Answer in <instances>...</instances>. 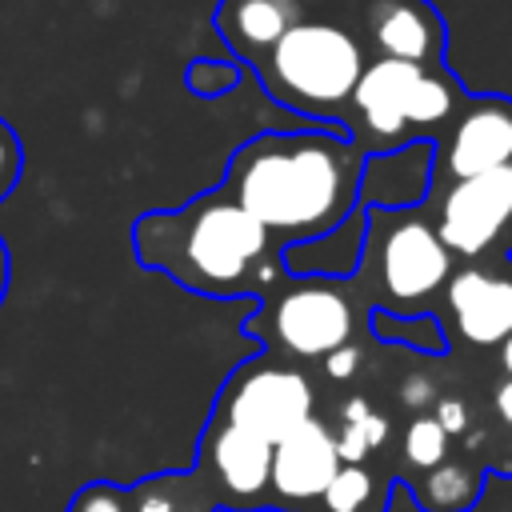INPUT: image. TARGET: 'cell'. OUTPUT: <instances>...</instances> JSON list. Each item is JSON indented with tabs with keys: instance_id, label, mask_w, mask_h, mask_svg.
Returning a JSON list of instances; mask_svg holds the SVG:
<instances>
[{
	"instance_id": "1",
	"label": "cell",
	"mask_w": 512,
	"mask_h": 512,
	"mask_svg": "<svg viewBox=\"0 0 512 512\" xmlns=\"http://www.w3.org/2000/svg\"><path fill=\"white\" fill-rule=\"evenodd\" d=\"M364 152L344 128L260 132L240 144L220 188L284 248L316 240L360 208Z\"/></svg>"
},
{
	"instance_id": "2",
	"label": "cell",
	"mask_w": 512,
	"mask_h": 512,
	"mask_svg": "<svg viewBox=\"0 0 512 512\" xmlns=\"http://www.w3.org/2000/svg\"><path fill=\"white\" fill-rule=\"evenodd\" d=\"M132 252L188 292L236 300L284 280L280 244L216 184L184 208L144 212L132 224Z\"/></svg>"
},
{
	"instance_id": "3",
	"label": "cell",
	"mask_w": 512,
	"mask_h": 512,
	"mask_svg": "<svg viewBox=\"0 0 512 512\" xmlns=\"http://www.w3.org/2000/svg\"><path fill=\"white\" fill-rule=\"evenodd\" d=\"M364 64V48L344 24L300 20L252 64V72L280 108L328 128H344V112Z\"/></svg>"
},
{
	"instance_id": "4",
	"label": "cell",
	"mask_w": 512,
	"mask_h": 512,
	"mask_svg": "<svg viewBox=\"0 0 512 512\" xmlns=\"http://www.w3.org/2000/svg\"><path fill=\"white\" fill-rule=\"evenodd\" d=\"M460 100L464 96L444 64L420 68L376 56L356 80V92L344 112V132L364 156L400 148L408 140H440Z\"/></svg>"
},
{
	"instance_id": "5",
	"label": "cell",
	"mask_w": 512,
	"mask_h": 512,
	"mask_svg": "<svg viewBox=\"0 0 512 512\" xmlns=\"http://www.w3.org/2000/svg\"><path fill=\"white\" fill-rule=\"evenodd\" d=\"M360 272L376 280V308L396 316L428 312L436 292H444L452 276V252L440 244L432 220L420 208L408 212H368V240L360 256Z\"/></svg>"
},
{
	"instance_id": "6",
	"label": "cell",
	"mask_w": 512,
	"mask_h": 512,
	"mask_svg": "<svg viewBox=\"0 0 512 512\" xmlns=\"http://www.w3.org/2000/svg\"><path fill=\"white\" fill-rule=\"evenodd\" d=\"M244 332L296 360H324L328 352L352 344L356 308L336 280L304 276L284 292L260 300V308H252V316L244 320Z\"/></svg>"
},
{
	"instance_id": "7",
	"label": "cell",
	"mask_w": 512,
	"mask_h": 512,
	"mask_svg": "<svg viewBox=\"0 0 512 512\" xmlns=\"http://www.w3.org/2000/svg\"><path fill=\"white\" fill-rule=\"evenodd\" d=\"M312 408H316V392H312L308 376L280 364V360L260 356V360L240 364L228 376L212 420L236 424V428L260 436V440L276 444L292 428L312 420Z\"/></svg>"
},
{
	"instance_id": "8",
	"label": "cell",
	"mask_w": 512,
	"mask_h": 512,
	"mask_svg": "<svg viewBox=\"0 0 512 512\" xmlns=\"http://www.w3.org/2000/svg\"><path fill=\"white\" fill-rule=\"evenodd\" d=\"M432 204V228L452 256H484L512 228V164L444 184Z\"/></svg>"
},
{
	"instance_id": "9",
	"label": "cell",
	"mask_w": 512,
	"mask_h": 512,
	"mask_svg": "<svg viewBox=\"0 0 512 512\" xmlns=\"http://www.w3.org/2000/svg\"><path fill=\"white\" fill-rule=\"evenodd\" d=\"M512 164V100L464 96L436 140V180L452 184Z\"/></svg>"
},
{
	"instance_id": "10",
	"label": "cell",
	"mask_w": 512,
	"mask_h": 512,
	"mask_svg": "<svg viewBox=\"0 0 512 512\" xmlns=\"http://www.w3.org/2000/svg\"><path fill=\"white\" fill-rule=\"evenodd\" d=\"M432 184H436V140H408L388 152H368L360 164V208L364 212L424 208Z\"/></svg>"
},
{
	"instance_id": "11",
	"label": "cell",
	"mask_w": 512,
	"mask_h": 512,
	"mask_svg": "<svg viewBox=\"0 0 512 512\" xmlns=\"http://www.w3.org/2000/svg\"><path fill=\"white\" fill-rule=\"evenodd\" d=\"M368 40L384 60L440 68L448 32L440 8L428 0H372Z\"/></svg>"
},
{
	"instance_id": "12",
	"label": "cell",
	"mask_w": 512,
	"mask_h": 512,
	"mask_svg": "<svg viewBox=\"0 0 512 512\" xmlns=\"http://www.w3.org/2000/svg\"><path fill=\"white\" fill-rule=\"evenodd\" d=\"M444 304L468 344L488 348L512 336V276H496L484 268L452 272L444 284Z\"/></svg>"
},
{
	"instance_id": "13",
	"label": "cell",
	"mask_w": 512,
	"mask_h": 512,
	"mask_svg": "<svg viewBox=\"0 0 512 512\" xmlns=\"http://www.w3.org/2000/svg\"><path fill=\"white\" fill-rule=\"evenodd\" d=\"M336 472H340L336 436L316 416L272 444V476H268V484L284 500H320Z\"/></svg>"
},
{
	"instance_id": "14",
	"label": "cell",
	"mask_w": 512,
	"mask_h": 512,
	"mask_svg": "<svg viewBox=\"0 0 512 512\" xmlns=\"http://www.w3.org/2000/svg\"><path fill=\"white\" fill-rule=\"evenodd\" d=\"M204 460L212 464L220 488L240 500V508H252L260 504V496L268 492V476H272V444L236 428V424H224V420H212L208 436H204Z\"/></svg>"
},
{
	"instance_id": "15",
	"label": "cell",
	"mask_w": 512,
	"mask_h": 512,
	"mask_svg": "<svg viewBox=\"0 0 512 512\" xmlns=\"http://www.w3.org/2000/svg\"><path fill=\"white\" fill-rule=\"evenodd\" d=\"M304 20V0H220L212 28L240 64H256L288 28Z\"/></svg>"
},
{
	"instance_id": "16",
	"label": "cell",
	"mask_w": 512,
	"mask_h": 512,
	"mask_svg": "<svg viewBox=\"0 0 512 512\" xmlns=\"http://www.w3.org/2000/svg\"><path fill=\"white\" fill-rule=\"evenodd\" d=\"M364 240H368V212L356 208L344 224H336L332 232L316 236V240H300V244H284L280 248V264L284 276L292 280H352L360 272V256H364Z\"/></svg>"
},
{
	"instance_id": "17",
	"label": "cell",
	"mask_w": 512,
	"mask_h": 512,
	"mask_svg": "<svg viewBox=\"0 0 512 512\" xmlns=\"http://www.w3.org/2000/svg\"><path fill=\"white\" fill-rule=\"evenodd\" d=\"M480 484H484V472L476 464L440 460L436 468L424 472V480L416 488V500H420L424 512H468L480 496Z\"/></svg>"
},
{
	"instance_id": "18",
	"label": "cell",
	"mask_w": 512,
	"mask_h": 512,
	"mask_svg": "<svg viewBox=\"0 0 512 512\" xmlns=\"http://www.w3.org/2000/svg\"><path fill=\"white\" fill-rule=\"evenodd\" d=\"M368 324H372V336L384 340V344H404V348L424 352V356H444L448 352V332L432 312L396 316L388 308H372Z\"/></svg>"
},
{
	"instance_id": "19",
	"label": "cell",
	"mask_w": 512,
	"mask_h": 512,
	"mask_svg": "<svg viewBox=\"0 0 512 512\" xmlns=\"http://www.w3.org/2000/svg\"><path fill=\"white\" fill-rule=\"evenodd\" d=\"M404 456H408V464H416L424 472L436 468L440 460H448V432L432 416H416L404 432Z\"/></svg>"
},
{
	"instance_id": "20",
	"label": "cell",
	"mask_w": 512,
	"mask_h": 512,
	"mask_svg": "<svg viewBox=\"0 0 512 512\" xmlns=\"http://www.w3.org/2000/svg\"><path fill=\"white\" fill-rule=\"evenodd\" d=\"M368 492H372V476L360 464H340V472L332 476L320 500L328 504V512H360L368 504Z\"/></svg>"
},
{
	"instance_id": "21",
	"label": "cell",
	"mask_w": 512,
	"mask_h": 512,
	"mask_svg": "<svg viewBox=\"0 0 512 512\" xmlns=\"http://www.w3.org/2000/svg\"><path fill=\"white\" fill-rule=\"evenodd\" d=\"M184 84L196 96H224V92H232L240 84V68L228 64V60H204L200 56V60H192L184 68Z\"/></svg>"
},
{
	"instance_id": "22",
	"label": "cell",
	"mask_w": 512,
	"mask_h": 512,
	"mask_svg": "<svg viewBox=\"0 0 512 512\" xmlns=\"http://www.w3.org/2000/svg\"><path fill=\"white\" fill-rule=\"evenodd\" d=\"M20 172H24V144H20L16 128L8 120H0V204L20 184Z\"/></svg>"
},
{
	"instance_id": "23",
	"label": "cell",
	"mask_w": 512,
	"mask_h": 512,
	"mask_svg": "<svg viewBox=\"0 0 512 512\" xmlns=\"http://www.w3.org/2000/svg\"><path fill=\"white\" fill-rule=\"evenodd\" d=\"M72 512H124V492L112 488V484H88L76 496Z\"/></svg>"
},
{
	"instance_id": "24",
	"label": "cell",
	"mask_w": 512,
	"mask_h": 512,
	"mask_svg": "<svg viewBox=\"0 0 512 512\" xmlns=\"http://www.w3.org/2000/svg\"><path fill=\"white\" fill-rule=\"evenodd\" d=\"M428 416H432L448 436L468 428V408H464V400H460V396H440V400H436V408H432Z\"/></svg>"
},
{
	"instance_id": "25",
	"label": "cell",
	"mask_w": 512,
	"mask_h": 512,
	"mask_svg": "<svg viewBox=\"0 0 512 512\" xmlns=\"http://www.w3.org/2000/svg\"><path fill=\"white\" fill-rule=\"evenodd\" d=\"M356 368H360V348L356 344H344V348H336V352L324 356V372L332 380H348Z\"/></svg>"
},
{
	"instance_id": "26",
	"label": "cell",
	"mask_w": 512,
	"mask_h": 512,
	"mask_svg": "<svg viewBox=\"0 0 512 512\" xmlns=\"http://www.w3.org/2000/svg\"><path fill=\"white\" fill-rule=\"evenodd\" d=\"M400 400H404L408 408H424V404L436 400V388H432L428 376H404V380H400Z\"/></svg>"
},
{
	"instance_id": "27",
	"label": "cell",
	"mask_w": 512,
	"mask_h": 512,
	"mask_svg": "<svg viewBox=\"0 0 512 512\" xmlns=\"http://www.w3.org/2000/svg\"><path fill=\"white\" fill-rule=\"evenodd\" d=\"M492 404H496L500 420H504V424H512V376H504V380L496 384V392H492Z\"/></svg>"
},
{
	"instance_id": "28",
	"label": "cell",
	"mask_w": 512,
	"mask_h": 512,
	"mask_svg": "<svg viewBox=\"0 0 512 512\" xmlns=\"http://www.w3.org/2000/svg\"><path fill=\"white\" fill-rule=\"evenodd\" d=\"M140 512H172V504L164 496H140Z\"/></svg>"
},
{
	"instance_id": "29",
	"label": "cell",
	"mask_w": 512,
	"mask_h": 512,
	"mask_svg": "<svg viewBox=\"0 0 512 512\" xmlns=\"http://www.w3.org/2000/svg\"><path fill=\"white\" fill-rule=\"evenodd\" d=\"M4 292H8V244L0 240V304H4Z\"/></svg>"
},
{
	"instance_id": "30",
	"label": "cell",
	"mask_w": 512,
	"mask_h": 512,
	"mask_svg": "<svg viewBox=\"0 0 512 512\" xmlns=\"http://www.w3.org/2000/svg\"><path fill=\"white\" fill-rule=\"evenodd\" d=\"M500 364H504V372L512 376V336H508V340H500Z\"/></svg>"
}]
</instances>
